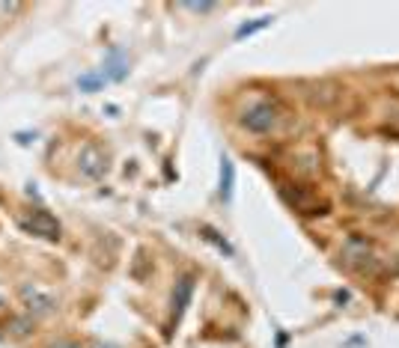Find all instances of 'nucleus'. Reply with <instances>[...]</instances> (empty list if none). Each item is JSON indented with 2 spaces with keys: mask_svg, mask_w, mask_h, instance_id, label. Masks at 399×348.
<instances>
[{
  "mask_svg": "<svg viewBox=\"0 0 399 348\" xmlns=\"http://www.w3.org/2000/svg\"><path fill=\"white\" fill-rule=\"evenodd\" d=\"M269 21H271V18H257L254 24H245L242 30H238V39H242V36H250V33H254V30H262V27L269 24Z\"/></svg>",
  "mask_w": 399,
  "mask_h": 348,
  "instance_id": "0eeeda50",
  "label": "nucleus"
},
{
  "mask_svg": "<svg viewBox=\"0 0 399 348\" xmlns=\"http://www.w3.org/2000/svg\"><path fill=\"white\" fill-rule=\"evenodd\" d=\"M242 125L247 131H254V134H269L277 125V111H274L269 101H257V104H250L247 111H245Z\"/></svg>",
  "mask_w": 399,
  "mask_h": 348,
  "instance_id": "f257e3e1",
  "label": "nucleus"
},
{
  "mask_svg": "<svg viewBox=\"0 0 399 348\" xmlns=\"http://www.w3.org/2000/svg\"><path fill=\"white\" fill-rule=\"evenodd\" d=\"M51 348H78L75 342H57V345H51Z\"/></svg>",
  "mask_w": 399,
  "mask_h": 348,
  "instance_id": "6e6552de",
  "label": "nucleus"
},
{
  "mask_svg": "<svg viewBox=\"0 0 399 348\" xmlns=\"http://www.w3.org/2000/svg\"><path fill=\"white\" fill-rule=\"evenodd\" d=\"M221 194H223V199H230V194H233V164L230 161H223V187H221Z\"/></svg>",
  "mask_w": 399,
  "mask_h": 348,
  "instance_id": "423d86ee",
  "label": "nucleus"
},
{
  "mask_svg": "<svg viewBox=\"0 0 399 348\" xmlns=\"http://www.w3.org/2000/svg\"><path fill=\"white\" fill-rule=\"evenodd\" d=\"M92 348H113V345H104V342H96V345H92Z\"/></svg>",
  "mask_w": 399,
  "mask_h": 348,
  "instance_id": "1a4fd4ad",
  "label": "nucleus"
},
{
  "mask_svg": "<svg viewBox=\"0 0 399 348\" xmlns=\"http://www.w3.org/2000/svg\"><path fill=\"white\" fill-rule=\"evenodd\" d=\"M21 226H24L27 232L39 235V238H48V241H57V238H60V223H57L54 214L45 211V209H33L27 218L21 220Z\"/></svg>",
  "mask_w": 399,
  "mask_h": 348,
  "instance_id": "7ed1b4c3",
  "label": "nucleus"
},
{
  "mask_svg": "<svg viewBox=\"0 0 399 348\" xmlns=\"http://www.w3.org/2000/svg\"><path fill=\"white\" fill-rule=\"evenodd\" d=\"M21 301H24V306H27L33 316H48V313L57 306L54 292L45 289V286H39V283L21 286Z\"/></svg>",
  "mask_w": 399,
  "mask_h": 348,
  "instance_id": "f03ea898",
  "label": "nucleus"
},
{
  "mask_svg": "<svg viewBox=\"0 0 399 348\" xmlns=\"http://www.w3.org/2000/svg\"><path fill=\"white\" fill-rule=\"evenodd\" d=\"M78 167H81V173L87 179H102L104 173H108V158H104V152L99 149V146L87 143L81 155H78Z\"/></svg>",
  "mask_w": 399,
  "mask_h": 348,
  "instance_id": "20e7f679",
  "label": "nucleus"
},
{
  "mask_svg": "<svg viewBox=\"0 0 399 348\" xmlns=\"http://www.w3.org/2000/svg\"><path fill=\"white\" fill-rule=\"evenodd\" d=\"M191 292H194V280H191V277H182V280H179V294H176V310H179V313H182V306L188 304Z\"/></svg>",
  "mask_w": 399,
  "mask_h": 348,
  "instance_id": "39448f33",
  "label": "nucleus"
}]
</instances>
